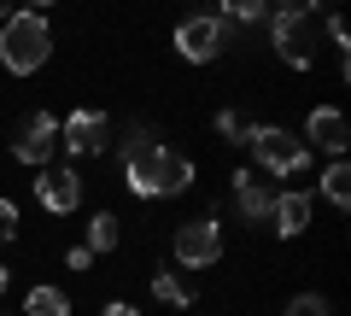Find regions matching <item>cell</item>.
<instances>
[{
  "mask_svg": "<svg viewBox=\"0 0 351 316\" xmlns=\"http://www.w3.org/2000/svg\"><path fill=\"white\" fill-rule=\"evenodd\" d=\"M263 24H269V47H276L281 64H293V71H311L316 64V53H322L316 6H276Z\"/></svg>",
  "mask_w": 351,
  "mask_h": 316,
  "instance_id": "6da1fadb",
  "label": "cell"
},
{
  "mask_svg": "<svg viewBox=\"0 0 351 316\" xmlns=\"http://www.w3.org/2000/svg\"><path fill=\"white\" fill-rule=\"evenodd\" d=\"M47 59H53L47 12H12L6 29H0V64H6L12 76H36Z\"/></svg>",
  "mask_w": 351,
  "mask_h": 316,
  "instance_id": "7a4b0ae2",
  "label": "cell"
},
{
  "mask_svg": "<svg viewBox=\"0 0 351 316\" xmlns=\"http://www.w3.org/2000/svg\"><path fill=\"white\" fill-rule=\"evenodd\" d=\"M123 182H129V193H141V199H164V193L193 188V158L176 152V147H152L147 158L123 165Z\"/></svg>",
  "mask_w": 351,
  "mask_h": 316,
  "instance_id": "3957f363",
  "label": "cell"
},
{
  "mask_svg": "<svg viewBox=\"0 0 351 316\" xmlns=\"http://www.w3.org/2000/svg\"><path fill=\"white\" fill-rule=\"evenodd\" d=\"M252 158H258V176H293V170H311V147L287 129H252Z\"/></svg>",
  "mask_w": 351,
  "mask_h": 316,
  "instance_id": "277c9868",
  "label": "cell"
},
{
  "mask_svg": "<svg viewBox=\"0 0 351 316\" xmlns=\"http://www.w3.org/2000/svg\"><path fill=\"white\" fill-rule=\"evenodd\" d=\"M223 41H228V24L217 18V6H211V12H193V18H182V24H176V53H182L188 64L217 59V53H223Z\"/></svg>",
  "mask_w": 351,
  "mask_h": 316,
  "instance_id": "5b68a950",
  "label": "cell"
},
{
  "mask_svg": "<svg viewBox=\"0 0 351 316\" xmlns=\"http://www.w3.org/2000/svg\"><path fill=\"white\" fill-rule=\"evenodd\" d=\"M53 147H59V117L53 112H29L24 123H18V135H12V158L29 165V170H47Z\"/></svg>",
  "mask_w": 351,
  "mask_h": 316,
  "instance_id": "8992f818",
  "label": "cell"
},
{
  "mask_svg": "<svg viewBox=\"0 0 351 316\" xmlns=\"http://www.w3.org/2000/svg\"><path fill=\"white\" fill-rule=\"evenodd\" d=\"M176 264H188V269H211V264H223V228H217L211 217H199V223H182V228H176Z\"/></svg>",
  "mask_w": 351,
  "mask_h": 316,
  "instance_id": "52a82bcc",
  "label": "cell"
},
{
  "mask_svg": "<svg viewBox=\"0 0 351 316\" xmlns=\"http://www.w3.org/2000/svg\"><path fill=\"white\" fill-rule=\"evenodd\" d=\"M59 141L76 152V158H94V152H106V141H112V117L94 112V106H88V112H71L59 123Z\"/></svg>",
  "mask_w": 351,
  "mask_h": 316,
  "instance_id": "ba28073f",
  "label": "cell"
},
{
  "mask_svg": "<svg viewBox=\"0 0 351 316\" xmlns=\"http://www.w3.org/2000/svg\"><path fill=\"white\" fill-rule=\"evenodd\" d=\"M36 199H41V211L71 217L76 205H82V176H76V170H64V165L36 170Z\"/></svg>",
  "mask_w": 351,
  "mask_h": 316,
  "instance_id": "9c48e42d",
  "label": "cell"
},
{
  "mask_svg": "<svg viewBox=\"0 0 351 316\" xmlns=\"http://www.w3.org/2000/svg\"><path fill=\"white\" fill-rule=\"evenodd\" d=\"M269 205H276L269 176H258V170H234V211L246 217V223H269Z\"/></svg>",
  "mask_w": 351,
  "mask_h": 316,
  "instance_id": "30bf717a",
  "label": "cell"
},
{
  "mask_svg": "<svg viewBox=\"0 0 351 316\" xmlns=\"http://www.w3.org/2000/svg\"><path fill=\"white\" fill-rule=\"evenodd\" d=\"M311 211H316V199L311 193H276V205H269V228H276L281 241H293V234H304L311 228Z\"/></svg>",
  "mask_w": 351,
  "mask_h": 316,
  "instance_id": "8fae6325",
  "label": "cell"
},
{
  "mask_svg": "<svg viewBox=\"0 0 351 316\" xmlns=\"http://www.w3.org/2000/svg\"><path fill=\"white\" fill-rule=\"evenodd\" d=\"M304 129H311V141H316V147H328V152H346V141H351V129H346V117H339V106H316Z\"/></svg>",
  "mask_w": 351,
  "mask_h": 316,
  "instance_id": "7c38bea8",
  "label": "cell"
},
{
  "mask_svg": "<svg viewBox=\"0 0 351 316\" xmlns=\"http://www.w3.org/2000/svg\"><path fill=\"white\" fill-rule=\"evenodd\" d=\"M117 241H123V228H117L112 211L88 217V252H94V258H100V252H117Z\"/></svg>",
  "mask_w": 351,
  "mask_h": 316,
  "instance_id": "4fadbf2b",
  "label": "cell"
},
{
  "mask_svg": "<svg viewBox=\"0 0 351 316\" xmlns=\"http://www.w3.org/2000/svg\"><path fill=\"white\" fill-rule=\"evenodd\" d=\"M322 199L334 205V211H346V205H351V165H328L322 170Z\"/></svg>",
  "mask_w": 351,
  "mask_h": 316,
  "instance_id": "5bb4252c",
  "label": "cell"
},
{
  "mask_svg": "<svg viewBox=\"0 0 351 316\" xmlns=\"http://www.w3.org/2000/svg\"><path fill=\"white\" fill-rule=\"evenodd\" d=\"M24 316H71V299H64L59 287H29Z\"/></svg>",
  "mask_w": 351,
  "mask_h": 316,
  "instance_id": "9a60e30c",
  "label": "cell"
},
{
  "mask_svg": "<svg viewBox=\"0 0 351 316\" xmlns=\"http://www.w3.org/2000/svg\"><path fill=\"white\" fill-rule=\"evenodd\" d=\"M152 293H158L164 304H176V311H188V304H193V293L176 281V269H158V276H152Z\"/></svg>",
  "mask_w": 351,
  "mask_h": 316,
  "instance_id": "2e32d148",
  "label": "cell"
},
{
  "mask_svg": "<svg viewBox=\"0 0 351 316\" xmlns=\"http://www.w3.org/2000/svg\"><path fill=\"white\" fill-rule=\"evenodd\" d=\"M152 147H158V141H152V129H147V123H129V129H123V147H117V152H123V165H135V158H147Z\"/></svg>",
  "mask_w": 351,
  "mask_h": 316,
  "instance_id": "e0dca14e",
  "label": "cell"
},
{
  "mask_svg": "<svg viewBox=\"0 0 351 316\" xmlns=\"http://www.w3.org/2000/svg\"><path fill=\"white\" fill-rule=\"evenodd\" d=\"M217 135H223V141H240V147H246V141H252V123H246L240 112H217Z\"/></svg>",
  "mask_w": 351,
  "mask_h": 316,
  "instance_id": "ac0fdd59",
  "label": "cell"
},
{
  "mask_svg": "<svg viewBox=\"0 0 351 316\" xmlns=\"http://www.w3.org/2000/svg\"><path fill=\"white\" fill-rule=\"evenodd\" d=\"M287 316H334V304H328L322 293H299V299L287 304Z\"/></svg>",
  "mask_w": 351,
  "mask_h": 316,
  "instance_id": "d6986e66",
  "label": "cell"
},
{
  "mask_svg": "<svg viewBox=\"0 0 351 316\" xmlns=\"http://www.w3.org/2000/svg\"><path fill=\"white\" fill-rule=\"evenodd\" d=\"M6 241H18V205L12 199H0V246Z\"/></svg>",
  "mask_w": 351,
  "mask_h": 316,
  "instance_id": "ffe728a7",
  "label": "cell"
},
{
  "mask_svg": "<svg viewBox=\"0 0 351 316\" xmlns=\"http://www.w3.org/2000/svg\"><path fill=\"white\" fill-rule=\"evenodd\" d=\"M64 269H76V276L94 269V252H88V246H71V252H64Z\"/></svg>",
  "mask_w": 351,
  "mask_h": 316,
  "instance_id": "44dd1931",
  "label": "cell"
},
{
  "mask_svg": "<svg viewBox=\"0 0 351 316\" xmlns=\"http://www.w3.org/2000/svg\"><path fill=\"white\" fill-rule=\"evenodd\" d=\"M106 316H141V311H135V304H123V299H112V304H106Z\"/></svg>",
  "mask_w": 351,
  "mask_h": 316,
  "instance_id": "7402d4cb",
  "label": "cell"
},
{
  "mask_svg": "<svg viewBox=\"0 0 351 316\" xmlns=\"http://www.w3.org/2000/svg\"><path fill=\"white\" fill-rule=\"evenodd\" d=\"M6 281H12V276H6V264H0V293H6Z\"/></svg>",
  "mask_w": 351,
  "mask_h": 316,
  "instance_id": "603a6c76",
  "label": "cell"
}]
</instances>
